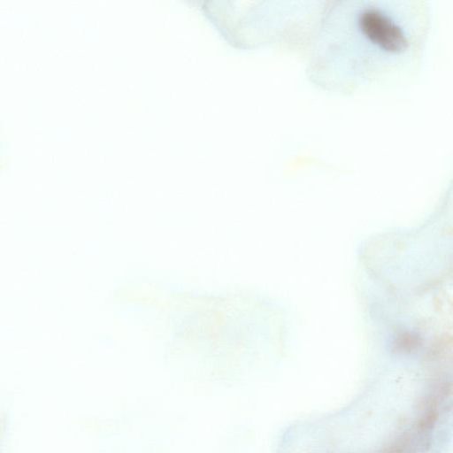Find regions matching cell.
Masks as SVG:
<instances>
[{
    "label": "cell",
    "mask_w": 453,
    "mask_h": 453,
    "mask_svg": "<svg viewBox=\"0 0 453 453\" xmlns=\"http://www.w3.org/2000/svg\"><path fill=\"white\" fill-rule=\"evenodd\" d=\"M324 6L308 49V75L327 91L352 94L409 76L429 27L422 1L359 0Z\"/></svg>",
    "instance_id": "6da1fadb"
}]
</instances>
